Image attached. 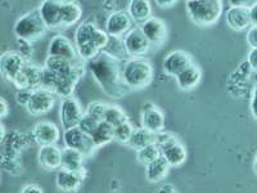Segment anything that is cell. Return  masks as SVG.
Segmentation results:
<instances>
[{"mask_svg":"<svg viewBox=\"0 0 257 193\" xmlns=\"http://www.w3.org/2000/svg\"><path fill=\"white\" fill-rule=\"evenodd\" d=\"M123 62L117 61L100 52L88 62V68L102 90L112 98H121L128 93V88L122 81Z\"/></svg>","mask_w":257,"mask_h":193,"instance_id":"cell-1","label":"cell"},{"mask_svg":"<svg viewBox=\"0 0 257 193\" xmlns=\"http://www.w3.org/2000/svg\"><path fill=\"white\" fill-rule=\"evenodd\" d=\"M155 70L152 63L146 58H128L123 62L122 81L128 90L147 88L153 80Z\"/></svg>","mask_w":257,"mask_h":193,"instance_id":"cell-2","label":"cell"},{"mask_svg":"<svg viewBox=\"0 0 257 193\" xmlns=\"http://www.w3.org/2000/svg\"><path fill=\"white\" fill-rule=\"evenodd\" d=\"M185 8L193 24L198 26H211L220 20L224 4L220 0H190Z\"/></svg>","mask_w":257,"mask_h":193,"instance_id":"cell-3","label":"cell"},{"mask_svg":"<svg viewBox=\"0 0 257 193\" xmlns=\"http://www.w3.org/2000/svg\"><path fill=\"white\" fill-rule=\"evenodd\" d=\"M47 26L39 15L38 9L26 13L17 20L15 25V35L18 40L32 44L47 34Z\"/></svg>","mask_w":257,"mask_h":193,"instance_id":"cell-4","label":"cell"},{"mask_svg":"<svg viewBox=\"0 0 257 193\" xmlns=\"http://www.w3.org/2000/svg\"><path fill=\"white\" fill-rule=\"evenodd\" d=\"M41 80H43V67L26 62L22 71L16 76L12 84L18 90L35 91L41 89Z\"/></svg>","mask_w":257,"mask_h":193,"instance_id":"cell-5","label":"cell"},{"mask_svg":"<svg viewBox=\"0 0 257 193\" xmlns=\"http://www.w3.org/2000/svg\"><path fill=\"white\" fill-rule=\"evenodd\" d=\"M122 41L130 58H143L152 49L139 27H133L130 31L126 32Z\"/></svg>","mask_w":257,"mask_h":193,"instance_id":"cell-6","label":"cell"},{"mask_svg":"<svg viewBox=\"0 0 257 193\" xmlns=\"http://www.w3.org/2000/svg\"><path fill=\"white\" fill-rule=\"evenodd\" d=\"M143 35L149 41L151 48L161 47L165 44L167 39V26L164 20L157 17H151L144 24L139 26Z\"/></svg>","mask_w":257,"mask_h":193,"instance_id":"cell-7","label":"cell"},{"mask_svg":"<svg viewBox=\"0 0 257 193\" xmlns=\"http://www.w3.org/2000/svg\"><path fill=\"white\" fill-rule=\"evenodd\" d=\"M141 128L148 132L157 134L164 132L165 129V115L158 109L157 106L151 102H146L142 106L141 115Z\"/></svg>","mask_w":257,"mask_h":193,"instance_id":"cell-8","label":"cell"},{"mask_svg":"<svg viewBox=\"0 0 257 193\" xmlns=\"http://www.w3.org/2000/svg\"><path fill=\"white\" fill-rule=\"evenodd\" d=\"M63 139L67 148L76 149L80 153H82L84 157L90 156L95 151V147H94L90 137L82 133L77 126L64 130Z\"/></svg>","mask_w":257,"mask_h":193,"instance_id":"cell-9","label":"cell"},{"mask_svg":"<svg viewBox=\"0 0 257 193\" xmlns=\"http://www.w3.org/2000/svg\"><path fill=\"white\" fill-rule=\"evenodd\" d=\"M82 115L84 112L81 110V106L73 96L62 100L61 107H59V120H61V125L63 126L64 130L79 125Z\"/></svg>","mask_w":257,"mask_h":193,"instance_id":"cell-10","label":"cell"},{"mask_svg":"<svg viewBox=\"0 0 257 193\" xmlns=\"http://www.w3.org/2000/svg\"><path fill=\"white\" fill-rule=\"evenodd\" d=\"M26 64V59L16 50H9L0 56V73L9 82H13Z\"/></svg>","mask_w":257,"mask_h":193,"instance_id":"cell-11","label":"cell"},{"mask_svg":"<svg viewBox=\"0 0 257 193\" xmlns=\"http://www.w3.org/2000/svg\"><path fill=\"white\" fill-rule=\"evenodd\" d=\"M54 103H56L54 94L44 89H38L31 93V98L29 105L26 106V110L32 116H41L49 112L54 107Z\"/></svg>","mask_w":257,"mask_h":193,"instance_id":"cell-12","label":"cell"},{"mask_svg":"<svg viewBox=\"0 0 257 193\" xmlns=\"http://www.w3.org/2000/svg\"><path fill=\"white\" fill-rule=\"evenodd\" d=\"M134 27V22L126 11H114L107 18L104 31L108 36L121 38Z\"/></svg>","mask_w":257,"mask_h":193,"instance_id":"cell-13","label":"cell"},{"mask_svg":"<svg viewBox=\"0 0 257 193\" xmlns=\"http://www.w3.org/2000/svg\"><path fill=\"white\" fill-rule=\"evenodd\" d=\"M48 56L58 57L67 59L70 62H79L76 47L70 41V39L63 35H56L50 40L48 47Z\"/></svg>","mask_w":257,"mask_h":193,"instance_id":"cell-14","label":"cell"},{"mask_svg":"<svg viewBox=\"0 0 257 193\" xmlns=\"http://www.w3.org/2000/svg\"><path fill=\"white\" fill-rule=\"evenodd\" d=\"M192 63L193 59L189 53L184 52V50H174L165 57L164 62H162V68L166 75L176 77Z\"/></svg>","mask_w":257,"mask_h":193,"instance_id":"cell-15","label":"cell"},{"mask_svg":"<svg viewBox=\"0 0 257 193\" xmlns=\"http://www.w3.org/2000/svg\"><path fill=\"white\" fill-rule=\"evenodd\" d=\"M32 137L39 146H53L61 138V130L52 121H40L32 129Z\"/></svg>","mask_w":257,"mask_h":193,"instance_id":"cell-16","label":"cell"},{"mask_svg":"<svg viewBox=\"0 0 257 193\" xmlns=\"http://www.w3.org/2000/svg\"><path fill=\"white\" fill-rule=\"evenodd\" d=\"M38 11L47 29H59V27H62L61 2H54V0L43 2L38 8Z\"/></svg>","mask_w":257,"mask_h":193,"instance_id":"cell-17","label":"cell"},{"mask_svg":"<svg viewBox=\"0 0 257 193\" xmlns=\"http://www.w3.org/2000/svg\"><path fill=\"white\" fill-rule=\"evenodd\" d=\"M62 148L58 146H41L38 152V162L45 170L61 169Z\"/></svg>","mask_w":257,"mask_h":193,"instance_id":"cell-18","label":"cell"},{"mask_svg":"<svg viewBox=\"0 0 257 193\" xmlns=\"http://www.w3.org/2000/svg\"><path fill=\"white\" fill-rule=\"evenodd\" d=\"M85 173H75L64 169L57 170L56 185L62 192H75L81 187Z\"/></svg>","mask_w":257,"mask_h":193,"instance_id":"cell-19","label":"cell"},{"mask_svg":"<svg viewBox=\"0 0 257 193\" xmlns=\"http://www.w3.org/2000/svg\"><path fill=\"white\" fill-rule=\"evenodd\" d=\"M225 20L228 26L237 32L244 31L252 26L248 9L242 8V7H230L228 12L225 13Z\"/></svg>","mask_w":257,"mask_h":193,"instance_id":"cell-20","label":"cell"},{"mask_svg":"<svg viewBox=\"0 0 257 193\" xmlns=\"http://www.w3.org/2000/svg\"><path fill=\"white\" fill-rule=\"evenodd\" d=\"M178 81V86L184 91H189L198 86L202 79V71L196 63H192L189 67L185 68L175 77Z\"/></svg>","mask_w":257,"mask_h":193,"instance_id":"cell-21","label":"cell"},{"mask_svg":"<svg viewBox=\"0 0 257 193\" xmlns=\"http://www.w3.org/2000/svg\"><path fill=\"white\" fill-rule=\"evenodd\" d=\"M79 62H70L67 59L58 58V57L48 56L47 59H45L44 68H47L48 71L54 73L59 79H63V77L70 76Z\"/></svg>","mask_w":257,"mask_h":193,"instance_id":"cell-22","label":"cell"},{"mask_svg":"<svg viewBox=\"0 0 257 193\" xmlns=\"http://www.w3.org/2000/svg\"><path fill=\"white\" fill-rule=\"evenodd\" d=\"M130 18L134 24L141 26L147 20L152 17V6L147 0H133L127 6V11Z\"/></svg>","mask_w":257,"mask_h":193,"instance_id":"cell-23","label":"cell"},{"mask_svg":"<svg viewBox=\"0 0 257 193\" xmlns=\"http://www.w3.org/2000/svg\"><path fill=\"white\" fill-rule=\"evenodd\" d=\"M61 169L75 171V173H85L84 170V156L76 149L63 148L62 149Z\"/></svg>","mask_w":257,"mask_h":193,"instance_id":"cell-24","label":"cell"},{"mask_svg":"<svg viewBox=\"0 0 257 193\" xmlns=\"http://www.w3.org/2000/svg\"><path fill=\"white\" fill-rule=\"evenodd\" d=\"M62 27H68L81 20L82 8L76 2H61Z\"/></svg>","mask_w":257,"mask_h":193,"instance_id":"cell-25","label":"cell"},{"mask_svg":"<svg viewBox=\"0 0 257 193\" xmlns=\"http://www.w3.org/2000/svg\"><path fill=\"white\" fill-rule=\"evenodd\" d=\"M89 137L95 148L105 146L113 141V126H111L105 121H100Z\"/></svg>","mask_w":257,"mask_h":193,"instance_id":"cell-26","label":"cell"},{"mask_svg":"<svg viewBox=\"0 0 257 193\" xmlns=\"http://www.w3.org/2000/svg\"><path fill=\"white\" fill-rule=\"evenodd\" d=\"M170 166L166 161L162 157L157 158L153 161L152 164H149L146 166V176L151 183H160V181L165 180L169 174Z\"/></svg>","mask_w":257,"mask_h":193,"instance_id":"cell-27","label":"cell"},{"mask_svg":"<svg viewBox=\"0 0 257 193\" xmlns=\"http://www.w3.org/2000/svg\"><path fill=\"white\" fill-rule=\"evenodd\" d=\"M103 53H105L107 56L112 57V58L117 59L120 62H126L130 57H128L127 52L125 49L123 41L121 38H114V36H109L108 41L105 47L103 48Z\"/></svg>","mask_w":257,"mask_h":193,"instance_id":"cell-28","label":"cell"},{"mask_svg":"<svg viewBox=\"0 0 257 193\" xmlns=\"http://www.w3.org/2000/svg\"><path fill=\"white\" fill-rule=\"evenodd\" d=\"M96 29H98V26L94 22H91V21L86 20L81 22L79 27H77L76 34H75V47H82V45L91 43L94 32L96 31Z\"/></svg>","mask_w":257,"mask_h":193,"instance_id":"cell-29","label":"cell"},{"mask_svg":"<svg viewBox=\"0 0 257 193\" xmlns=\"http://www.w3.org/2000/svg\"><path fill=\"white\" fill-rule=\"evenodd\" d=\"M155 135L156 134L148 132V130L143 128H135L127 144L133 149H135V151H139V149L144 148V147L149 146V144L155 143Z\"/></svg>","mask_w":257,"mask_h":193,"instance_id":"cell-30","label":"cell"},{"mask_svg":"<svg viewBox=\"0 0 257 193\" xmlns=\"http://www.w3.org/2000/svg\"><path fill=\"white\" fill-rule=\"evenodd\" d=\"M103 121H105V123L109 124V125L114 128V126L120 125V124L125 123V121H128V117L126 115V112L121 107H118V106L107 105Z\"/></svg>","mask_w":257,"mask_h":193,"instance_id":"cell-31","label":"cell"},{"mask_svg":"<svg viewBox=\"0 0 257 193\" xmlns=\"http://www.w3.org/2000/svg\"><path fill=\"white\" fill-rule=\"evenodd\" d=\"M160 157H161V151L155 143L149 144V146L137 151L138 161H139L142 165H144V166L152 164L153 161H156Z\"/></svg>","mask_w":257,"mask_h":193,"instance_id":"cell-32","label":"cell"},{"mask_svg":"<svg viewBox=\"0 0 257 193\" xmlns=\"http://www.w3.org/2000/svg\"><path fill=\"white\" fill-rule=\"evenodd\" d=\"M134 126L130 121L120 124L113 128V141L118 142L121 144H127L130 138H132L133 132H134Z\"/></svg>","mask_w":257,"mask_h":193,"instance_id":"cell-33","label":"cell"},{"mask_svg":"<svg viewBox=\"0 0 257 193\" xmlns=\"http://www.w3.org/2000/svg\"><path fill=\"white\" fill-rule=\"evenodd\" d=\"M105 105L104 102H100V101H94L91 102L90 105L88 106V109H86V112L85 114L89 115L90 117H93L94 120H96L98 123L103 121V117H104V112H105Z\"/></svg>","mask_w":257,"mask_h":193,"instance_id":"cell-34","label":"cell"},{"mask_svg":"<svg viewBox=\"0 0 257 193\" xmlns=\"http://www.w3.org/2000/svg\"><path fill=\"white\" fill-rule=\"evenodd\" d=\"M98 121L94 120L93 117H90L89 115L84 114L81 117V120H80L79 125H77V128L81 130L82 133H85L86 135H90L91 133L94 132V129L96 128V125H98Z\"/></svg>","mask_w":257,"mask_h":193,"instance_id":"cell-35","label":"cell"},{"mask_svg":"<svg viewBox=\"0 0 257 193\" xmlns=\"http://www.w3.org/2000/svg\"><path fill=\"white\" fill-rule=\"evenodd\" d=\"M108 34L104 31V30H100V29H96V31L94 32L93 35V40H91V43H93L94 45H95L98 49L102 52L103 48L105 47V44H107V41H108Z\"/></svg>","mask_w":257,"mask_h":193,"instance_id":"cell-36","label":"cell"},{"mask_svg":"<svg viewBox=\"0 0 257 193\" xmlns=\"http://www.w3.org/2000/svg\"><path fill=\"white\" fill-rule=\"evenodd\" d=\"M31 93L30 90H17L16 94V102L18 103L22 107H26L30 102V98H31Z\"/></svg>","mask_w":257,"mask_h":193,"instance_id":"cell-37","label":"cell"},{"mask_svg":"<svg viewBox=\"0 0 257 193\" xmlns=\"http://www.w3.org/2000/svg\"><path fill=\"white\" fill-rule=\"evenodd\" d=\"M247 43L251 49H257V26H251L247 32Z\"/></svg>","mask_w":257,"mask_h":193,"instance_id":"cell-38","label":"cell"},{"mask_svg":"<svg viewBox=\"0 0 257 193\" xmlns=\"http://www.w3.org/2000/svg\"><path fill=\"white\" fill-rule=\"evenodd\" d=\"M247 63L251 67L252 71L256 72L257 70V49H251L248 53V57H247Z\"/></svg>","mask_w":257,"mask_h":193,"instance_id":"cell-39","label":"cell"},{"mask_svg":"<svg viewBox=\"0 0 257 193\" xmlns=\"http://www.w3.org/2000/svg\"><path fill=\"white\" fill-rule=\"evenodd\" d=\"M21 193H44V190L38 184H27L21 190Z\"/></svg>","mask_w":257,"mask_h":193,"instance_id":"cell-40","label":"cell"},{"mask_svg":"<svg viewBox=\"0 0 257 193\" xmlns=\"http://www.w3.org/2000/svg\"><path fill=\"white\" fill-rule=\"evenodd\" d=\"M8 112H9L8 102L4 100L3 96H0V120H2L3 117H6L7 115H8Z\"/></svg>","mask_w":257,"mask_h":193,"instance_id":"cell-41","label":"cell"},{"mask_svg":"<svg viewBox=\"0 0 257 193\" xmlns=\"http://www.w3.org/2000/svg\"><path fill=\"white\" fill-rule=\"evenodd\" d=\"M251 112H252V116L256 119L257 117V111H256V86L253 88V91H252V95H251Z\"/></svg>","mask_w":257,"mask_h":193,"instance_id":"cell-42","label":"cell"},{"mask_svg":"<svg viewBox=\"0 0 257 193\" xmlns=\"http://www.w3.org/2000/svg\"><path fill=\"white\" fill-rule=\"evenodd\" d=\"M256 11H257V4H254L253 7L248 9V15H249V20H251V24L252 26H254L257 22V18H256Z\"/></svg>","mask_w":257,"mask_h":193,"instance_id":"cell-43","label":"cell"},{"mask_svg":"<svg viewBox=\"0 0 257 193\" xmlns=\"http://www.w3.org/2000/svg\"><path fill=\"white\" fill-rule=\"evenodd\" d=\"M176 2L174 0H158L157 6L161 7V8H170V7H173Z\"/></svg>","mask_w":257,"mask_h":193,"instance_id":"cell-44","label":"cell"},{"mask_svg":"<svg viewBox=\"0 0 257 193\" xmlns=\"http://www.w3.org/2000/svg\"><path fill=\"white\" fill-rule=\"evenodd\" d=\"M157 193H178V190L174 188V185L171 184H165L164 187L161 188Z\"/></svg>","mask_w":257,"mask_h":193,"instance_id":"cell-45","label":"cell"},{"mask_svg":"<svg viewBox=\"0 0 257 193\" xmlns=\"http://www.w3.org/2000/svg\"><path fill=\"white\" fill-rule=\"evenodd\" d=\"M6 135H7L6 128H4L3 124L0 123V144L3 143L4 141H6Z\"/></svg>","mask_w":257,"mask_h":193,"instance_id":"cell-46","label":"cell"}]
</instances>
